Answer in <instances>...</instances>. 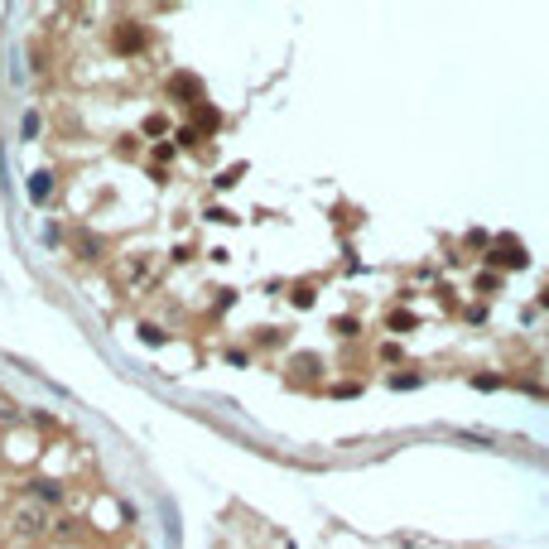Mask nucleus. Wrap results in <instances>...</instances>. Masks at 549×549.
Returning <instances> with one entry per match:
<instances>
[{"instance_id": "obj_1", "label": "nucleus", "mask_w": 549, "mask_h": 549, "mask_svg": "<svg viewBox=\"0 0 549 549\" xmlns=\"http://www.w3.org/2000/svg\"><path fill=\"white\" fill-rule=\"evenodd\" d=\"M145 49H150V29L140 20H116L111 25V54L116 58H140Z\"/></svg>"}, {"instance_id": "obj_2", "label": "nucleus", "mask_w": 549, "mask_h": 549, "mask_svg": "<svg viewBox=\"0 0 549 549\" xmlns=\"http://www.w3.org/2000/svg\"><path fill=\"white\" fill-rule=\"evenodd\" d=\"M169 97L174 102H183V107H203L207 102V87H203V78L198 73H169Z\"/></svg>"}, {"instance_id": "obj_3", "label": "nucleus", "mask_w": 549, "mask_h": 549, "mask_svg": "<svg viewBox=\"0 0 549 549\" xmlns=\"http://www.w3.org/2000/svg\"><path fill=\"white\" fill-rule=\"evenodd\" d=\"M73 251H78V260H87V265H97V260L107 255V241H102L97 231H87V227H78V231H73Z\"/></svg>"}, {"instance_id": "obj_4", "label": "nucleus", "mask_w": 549, "mask_h": 549, "mask_svg": "<svg viewBox=\"0 0 549 549\" xmlns=\"http://www.w3.org/2000/svg\"><path fill=\"white\" fill-rule=\"evenodd\" d=\"M222 121H227V116H222L212 102H203V107H193V121H188V126L207 140V135H217V131H222Z\"/></svg>"}, {"instance_id": "obj_5", "label": "nucleus", "mask_w": 549, "mask_h": 549, "mask_svg": "<svg viewBox=\"0 0 549 549\" xmlns=\"http://www.w3.org/2000/svg\"><path fill=\"white\" fill-rule=\"evenodd\" d=\"M29 496L44 501V506H63V501H68V487L54 482V477H34V482H29Z\"/></svg>"}, {"instance_id": "obj_6", "label": "nucleus", "mask_w": 549, "mask_h": 549, "mask_svg": "<svg viewBox=\"0 0 549 549\" xmlns=\"http://www.w3.org/2000/svg\"><path fill=\"white\" fill-rule=\"evenodd\" d=\"M54 198V174L49 169H34L29 174V203H49Z\"/></svg>"}, {"instance_id": "obj_7", "label": "nucleus", "mask_w": 549, "mask_h": 549, "mask_svg": "<svg viewBox=\"0 0 549 549\" xmlns=\"http://www.w3.org/2000/svg\"><path fill=\"white\" fill-rule=\"evenodd\" d=\"M318 371H323V361L313 357V352H299V357L289 361V381H294V376H299V381H313Z\"/></svg>"}, {"instance_id": "obj_8", "label": "nucleus", "mask_w": 549, "mask_h": 549, "mask_svg": "<svg viewBox=\"0 0 549 549\" xmlns=\"http://www.w3.org/2000/svg\"><path fill=\"white\" fill-rule=\"evenodd\" d=\"M140 135H150V140H169V135H174V126H169V116H164V111H155V116H145V121H140Z\"/></svg>"}, {"instance_id": "obj_9", "label": "nucleus", "mask_w": 549, "mask_h": 549, "mask_svg": "<svg viewBox=\"0 0 549 549\" xmlns=\"http://www.w3.org/2000/svg\"><path fill=\"white\" fill-rule=\"evenodd\" d=\"M385 328L395 332V337H410V332L419 328V318H414V313H405V308H390V313H385Z\"/></svg>"}, {"instance_id": "obj_10", "label": "nucleus", "mask_w": 549, "mask_h": 549, "mask_svg": "<svg viewBox=\"0 0 549 549\" xmlns=\"http://www.w3.org/2000/svg\"><path fill=\"white\" fill-rule=\"evenodd\" d=\"M313 299H318V284H313V279H299V284H289V303H294V308H308Z\"/></svg>"}, {"instance_id": "obj_11", "label": "nucleus", "mask_w": 549, "mask_h": 549, "mask_svg": "<svg viewBox=\"0 0 549 549\" xmlns=\"http://www.w3.org/2000/svg\"><path fill=\"white\" fill-rule=\"evenodd\" d=\"M15 530H20V535H39V530H44V516H39L34 506H25V511H15Z\"/></svg>"}, {"instance_id": "obj_12", "label": "nucleus", "mask_w": 549, "mask_h": 549, "mask_svg": "<svg viewBox=\"0 0 549 549\" xmlns=\"http://www.w3.org/2000/svg\"><path fill=\"white\" fill-rule=\"evenodd\" d=\"M501 284H506V279L496 270H477V279H472V289H477L482 299H487V294H501Z\"/></svg>"}, {"instance_id": "obj_13", "label": "nucleus", "mask_w": 549, "mask_h": 549, "mask_svg": "<svg viewBox=\"0 0 549 549\" xmlns=\"http://www.w3.org/2000/svg\"><path fill=\"white\" fill-rule=\"evenodd\" d=\"M174 145H179V150H203V145H207V140L198 135V131H193V126H174Z\"/></svg>"}, {"instance_id": "obj_14", "label": "nucleus", "mask_w": 549, "mask_h": 549, "mask_svg": "<svg viewBox=\"0 0 549 549\" xmlns=\"http://www.w3.org/2000/svg\"><path fill=\"white\" fill-rule=\"evenodd\" d=\"M332 332H337V337H357L361 318H357V313H337V318H332Z\"/></svg>"}, {"instance_id": "obj_15", "label": "nucleus", "mask_w": 549, "mask_h": 549, "mask_svg": "<svg viewBox=\"0 0 549 549\" xmlns=\"http://www.w3.org/2000/svg\"><path fill=\"white\" fill-rule=\"evenodd\" d=\"M150 279V260L135 255V260H126V284H145Z\"/></svg>"}, {"instance_id": "obj_16", "label": "nucleus", "mask_w": 549, "mask_h": 549, "mask_svg": "<svg viewBox=\"0 0 549 549\" xmlns=\"http://www.w3.org/2000/svg\"><path fill=\"white\" fill-rule=\"evenodd\" d=\"M241 174H246V164L222 169V174H212V188H236V183H241Z\"/></svg>"}, {"instance_id": "obj_17", "label": "nucleus", "mask_w": 549, "mask_h": 549, "mask_svg": "<svg viewBox=\"0 0 549 549\" xmlns=\"http://www.w3.org/2000/svg\"><path fill=\"white\" fill-rule=\"evenodd\" d=\"M140 342H145V347H164L169 332L159 328V323H140Z\"/></svg>"}, {"instance_id": "obj_18", "label": "nucleus", "mask_w": 549, "mask_h": 549, "mask_svg": "<svg viewBox=\"0 0 549 549\" xmlns=\"http://www.w3.org/2000/svg\"><path fill=\"white\" fill-rule=\"evenodd\" d=\"M251 342H255V347H265V352H270V347H279V342H284V337H279V328H255V332H251Z\"/></svg>"}, {"instance_id": "obj_19", "label": "nucleus", "mask_w": 549, "mask_h": 549, "mask_svg": "<svg viewBox=\"0 0 549 549\" xmlns=\"http://www.w3.org/2000/svg\"><path fill=\"white\" fill-rule=\"evenodd\" d=\"M501 376H487V371H477V376H472V390H501Z\"/></svg>"}, {"instance_id": "obj_20", "label": "nucleus", "mask_w": 549, "mask_h": 549, "mask_svg": "<svg viewBox=\"0 0 549 549\" xmlns=\"http://www.w3.org/2000/svg\"><path fill=\"white\" fill-rule=\"evenodd\" d=\"M390 385H395V390H414V385H424V376H419V371H410V376L400 371V376H390Z\"/></svg>"}, {"instance_id": "obj_21", "label": "nucleus", "mask_w": 549, "mask_h": 549, "mask_svg": "<svg viewBox=\"0 0 549 549\" xmlns=\"http://www.w3.org/2000/svg\"><path fill=\"white\" fill-rule=\"evenodd\" d=\"M463 241H467V246H472V251H487V246H492V236H487L482 227H472V231H467Z\"/></svg>"}, {"instance_id": "obj_22", "label": "nucleus", "mask_w": 549, "mask_h": 549, "mask_svg": "<svg viewBox=\"0 0 549 549\" xmlns=\"http://www.w3.org/2000/svg\"><path fill=\"white\" fill-rule=\"evenodd\" d=\"M20 135H25V140L39 135V111H25V121H20Z\"/></svg>"}, {"instance_id": "obj_23", "label": "nucleus", "mask_w": 549, "mask_h": 549, "mask_svg": "<svg viewBox=\"0 0 549 549\" xmlns=\"http://www.w3.org/2000/svg\"><path fill=\"white\" fill-rule=\"evenodd\" d=\"M203 217H207V222H227V227H231L236 212H231V207H203Z\"/></svg>"}, {"instance_id": "obj_24", "label": "nucleus", "mask_w": 549, "mask_h": 549, "mask_svg": "<svg viewBox=\"0 0 549 549\" xmlns=\"http://www.w3.org/2000/svg\"><path fill=\"white\" fill-rule=\"evenodd\" d=\"M174 155H179V145H174V140H159V145H155V159H159V164H169Z\"/></svg>"}, {"instance_id": "obj_25", "label": "nucleus", "mask_w": 549, "mask_h": 549, "mask_svg": "<svg viewBox=\"0 0 549 549\" xmlns=\"http://www.w3.org/2000/svg\"><path fill=\"white\" fill-rule=\"evenodd\" d=\"M376 357H381V361H400L405 352H400V342H381V347H376Z\"/></svg>"}, {"instance_id": "obj_26", "label": "nucleus", "mask_w": 549, "mask_h": 549, "mask_svg": "<svg viewBox=\"0 0 549 549\" xmlns=\"http://www.w3.org/2000/svg\"><path fill=\"white\" fill-rule=\"evenodd\" d=\"M463 318L472 323V328H482V323H487V303H472V308H467Z\"/></svg>"}, {"instance_id": "obj_27", "label": "nucleus", "mask_w": 549, "mask_h": 549, "mask_svg": "<svg viewBox=\"0 0 549 549\" xmlns=\"http://www.w3.org/2000/svg\"><path fill=\"white\" fill-rule=\"evenodd\" d=\"M332 395H342V400H352V395H361V385H357V381H342V385H332Z\"/></svg>"}, {"instance_id": "obj_28", "label": "nucleus", "mask_w": 549, "mask_h": 549, "mask_svg": "<svg viewBox=\"0 0 549 549\" xmlns=\"http://www.w3.org/2000/svg\"><path fill=\"white\" fill-rule=\"evenodd\" d=\"M188 260H193V246H188V241H183V246H174V265H188Z\"/></svg>"}, {"instance_id": "obj_29", "label": "nucleus", "mask_w": 549, "mask_h": 549, "mask_svg": "<svg viewBox=\"0 0 549 549\" xmlns=\"http://www.w3.org/2000/svg\"><path fill=\"white\" fill-rule=\"evenodd\" d=\"M231 303H236V294H231V289H222V299L212 303V313H227V308H231Z\"/></svg>"}, {"instance_id": "obj_30", "label": "nucleus", "mask_w": 549, "mask_h": 549, "mask_svg": "<svg viewBox=\"0 0 549 549\" xmlns=\"http://www.w3.org/2000/svg\"><path fill=\"white\" fill-rule=\"evenodd\" d=\"M227 361H231V366H251V357L241 352V347H227Z\"/></svg>"}, {"instance_id": "obj_31", "label": "nucleus", "mask_w": 549, "mask_h": 549, "mask_svg": "<svg viewBox=\"0 0 549 549\" xmlns=\"http://www.w3.org/2000/svg\"><path fill=\"white\" fill-rule=\"evenodd\" d=\"M540 308H549V284H545V289H540Z\"/></svg>"}]
</instances>
